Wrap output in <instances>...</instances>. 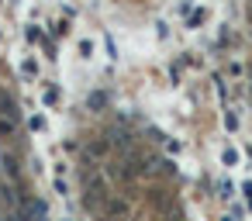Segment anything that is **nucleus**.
Segmentation results:
<instances>
[{"mask_svg":"<svg viewBox=\"0 0 252 221\" xmlns=\"http://www.w3.org/2000/svg\"><path fill=\"white\" fill-rule=\"evenodd\" d=\"M18 135V107L7 94H0V138L11 142Z\"/></svg>","mask_w":252,"mask_h":221,"instance_id":"1","label":"nucleus"},{"mask_svg":"<svg viewBox=\"0 0 252 221\" xmlns=\"http://www.w3.org/2000/svg\"><path fill=\"white\" fill-rule=\"evenodd\" d=\"M245 193H249V204H252V183H245Z\"/></svg>","mask_w":252,"mask_h":221,"instance_id":"2","label":"nucleus"},{"mask_svg":"<svg viewBox=\"0 0 252 221\" xmlns=\"http://www.w3.org/2000/svg\"><path fill=\"white\" fill-rule=\"evenodd\" d=\"M249 94H252V87H249Z\"/></svg>","mask_w":252,"mask_h":221,"instance_id":"3","label":"nucleus"}]
</instances>
